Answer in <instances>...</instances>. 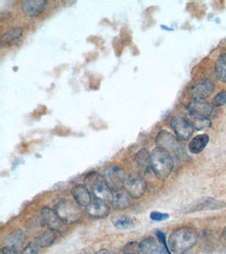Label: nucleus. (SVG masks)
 Listing matches in <instances>:
<instances>
[{"instance_id": "nucleus-8", "label": "nucleus", "mask_w": 226, "mask_h": 254, "mask_svg": "<svg viewBox=\"0 0 226 254\" xmlns=\"http://www.w3.org/2000/svg\"><path fill=\"white\" fill-rule=\"evenodd\" d=\"M170 126L176 136L182 140H187L193 134L194 131L193 125L184 117H174L170 122Z\"/></svg>"}, {"instance_id": "nucleus-31", "label": "nucleus", "mask_w": 226, "mask_h": 254, "mask_svg": "<svg viewBox=\"0 0 226 254\" xmlns=\"http://www.w3.org/2000/svg\"><path fill=\"white\" fill-rule=\"evenodd\" d=\"M156 234L158 238V240H159L160 241L162 242V244H163L164 247H165L166 250H167L168 254H171L169 251L168 246L167 245V244H166L165 236H164L163 232L160 231V230H156Z\"/></svg>"}, {"instance_id": "nucleus-2", "label": "nucleus", "mask_w": 226, "mask_h": 254, "mask_svg": "<svg viewBox=\"0 0 226 254\" xmlns=\"http://www.w3.org/2000/svg\"><path fill=\"white\" fill-rule=\"evenodd\" d=\"M150 166L158 179L164 180L173 170V159L167 150L156 147L150 154Z\"/></svg>"}, {"instance_id": "nucleus-34", "label": "nucleus", "mask_w": 226, "mask_h": 254, "mask_svg": "<svg viewBox=\"0 0 226 254\" xmlns=\"http://www.w3.org/2000/svg\"><path fill=\"white\" fill-rule=\"evenodd\" d=\"M109 251L108 250L106 249V248H103L102 250H99L98 252H97L96 254H108Z\"/></svg>"}, {"instance_id": "nucleus-26", "label": "nucleus", "mask_w": 226, "mask_h": 254, "mask_svg": "<svg viewBox=\"0 0 226 254\" xmlns=\"http://www.w3.org/2000/svg\"><path fill=\"white\" fill-rule=\"evenodd\" d=\"M192 117V121H190L193 125L194 129L197 130H205V129L209 128L212 126L211 121L210 119L202 118V117H195L193 116Z\"/></svg>"}, {"instance_id": "nucleus-28", "label": "nucleus", "mask_w": 226, "mask_h": 254, "mask_svg": "<svg viewBox=\"0 0 226 254\" xmlns=\"http://www.w3.org/2000/svg\"><path fill=\"white\" fill-rule=\"evenodd\" d=\"M212 104L215 107L224 106L226 104V91H222L216 95L212 99Z\"/></svg>"}, {"instance_id": "nucleus-22", "label": "nucleus", "mask_w": 226, "mask_h": 254, "mask_svg": "<svg viewBox=\"0 0 226 254\" xmlns=\"http://www.w3.org/2000/svg\"><path fill=\"white\" fill-rule=\"evenodd\" d=\"M113 225L118 230H130L134 228V220L126 214H116L111 218Z\"/></svg>"}, {"instance_id": "nucleus-1", "label": "nucleus", "mask_w": 226, "mask_h": 254, "mask_svg": "<svg viewBox=\"0 0 226 254\" xmlns=\"http://www.w3.org/2000/svg\"><path fill=\"white\" fill-rule=\"evenodd\" d=\"M198 234L194 228L184 226L172 232L168 238V246L174 254H184L197 244Z\"/></svg>"}, {"instance_id": "nucleus-27", "label": "nucleus", "mask_w": 226, "mask_h": 254, "mask_svg": "<svg viewBox=\"0 0 226 254\" xmlns=\"http://www.w3.org/2000/svg\"><path fill=\"white\" fill-rule=\"evenodd\" d=\"M123 252L125 254H142L140 244L137 242H130L124 246Z\"/></svg>"}, {"instance_id": "nucleus-15", "label": "nucleus", "mask_w": 226, "mask_h": 254, "mask_svg": "<svg viewBox=\"0 0 226 254\" xmlns=\"http://www.w3.org/2000/svg\"><path fill=\"white\" fill-rule=\"evenodd\" d=\"M71 192L75 201L80 206L86 207L92 201L90 192L84 184L76 185L73 187Z\"/></svg>"}, {"instance_id": "nucleus-32", "label": "nucleus", "mask_w": 226, "mask_h": 254, "mask_svg": "<svg viewBox=\"0 0 226 254\" xmlns=\"http://www.w3.org/2000/svg\"><path fill=\"white\" fill-rule=\"evenodd\" d=\"M1 254H20L19 253V250L15 249V248L7 247L4 246L1 250Z\"/></svg>"}, {"instance_id": "nucleus-35", "label": "nucleus", "mask_w": 226, "mask_h": 254, "mask_svg": "<svg viewBox=\"0 0 226 254\" xmlns=\"http://www.w3.org/2000/svg\"><path fill=\"white\" fill-rule=\"evenodd\" d=\"M222 236H223V238H224V240H225L226 241V226L225 228H224L223 232H222Z\"/></svg>"}, {"instance_id": "nucleus-25", "label": "nucleus", "mask_w": 226, "mask_h": 254, "mask_svg": "<svg viewBox=\"0 0 226 254\" xmlns=\"http://www.w3.org/2000/svg\"><path fill=\"white\" fill-rule=\"evenodd\" d=\"M135 161L138 168L147 171L150 166V153L146 148L141 149L135 157Z\"/></svg>"}, {"instance_id": "nucleus-18", "label": "nucleus", "mask_w": 226, "mask_h": 254, "mask_svg": "<svg viewBox=\"0 0 226 254\" xmlns=\"http://www.w3.org/2000/svg\"><path fill=\"white\" fill-rule=\"evenodd\" d=\"M210 138L207 134L197 135L192 138L188 144V148L192 154H200L204 150L209 142Z\"/></svg>"}, {"instance_id": "nucleus-19", "label": "nucleus", "mask_w": 226, "mask_h": 254, "mask_svg": "<svg viewBox=\"0 0 226 254\" xmlns=\"http://www.w3.org/2000/svg\"><path fill=\"white\" fill-rule=\"evenodd\" d=\"M225 202L214 199V198H207L202 201H199L197 204L193 206L191 211H198V210H212L221 209L225 207Z\"/></svg>"}, {"instance_id": "nucleus-9", "label": "nucleus", "mask_w": 226, "mask_h": 254, "mask_svg": "<svg viewBox=\"0 0 226 254\" xmlns=\"http://www.w3.org/2000/svg\"><path fill=\"white\" fill-rule=\"evenodd\" d=\"M156 144L158 148L164 149L168 152L172 151L178 153L182 148L176 137L165 130H162L158 132L156 137Z\"/></svg>"}, {"instance_id": "nucleus-36", "label": "nucleus", "mask_w": 226, "mask_h": 254, "mask_svg": "<svg viewBox=\"0 0 226 254\" xmlns=\"http://www.w3.org/2000/svg\"><path fill=\"white\" fill-rule=\"evenodd\" d=\"M161 28L163 29L167 30V31H172V29H170V28L166 27V26L161 25Z\"/></svg>"}, {"instance_id": "nucleus-29", "label": "nucleus", "mask_w": 226, "mask_h": 254, "mask_svg": "<svg viewBox=\"0 0 226 254\" xmlns=\"http://www.w3.org/2000/svg\"><path fill=\"white\" fill-rule=\"evenodd\" d=\"M39 246L35 242H30L27 244L20 254H38Z\"/></svg>"}, {"instance_id": "nucleus-13", "label": "nucleus", "mask_w": 226, "mask_h": 254, "mask_svg": "<svg viewBox=\"0 0 226 254\" xmlns=\"http://www.w3.org/2000/svg\"><path fill=\"white\" fill-rule=\"evenodd\" d=\"M47 5L45 0H23L21 3V9L25 15L36 17L43 13Z\"/></svg>"}, {"instance_id": "nucleus-10", "label": "nucleus", "mask_w": 226, "mask_h": 254, "mask_svg": "<svg viewBox=\"0 0 226 254\" xmlns=\"http://www.w3.org/2000/svg\"><path fill=\"white\" fill-rule=\"evenodd\" d=\"M41 216L44 220L45 224L48 226L49 229L57 232L63 233L65 232V224L59 217L56 211L52 208L45 206L41 209Z\"/></svg>"}, {"instance_id": "nucleus-4", "label": "nucleus", "mask_w": 226, "mask_h": 254, "mask_svg": "<svg viewBox=\"0 0 226 254\" xmlns=\"http://www.w3.org/2000/svg\"><path fill=\"white\" fill-rule=\"evenodd\" d=\"M55 211L65 224L78 222L82 216L80 206L69 198H61L55 205Z\"/></svg>"}, {"instance_id": "nucleus-23", "label": "nucleus", "mask_w": 226, "mask_h": 254, "mask_svg": "<svg viewBox=\"0 0 226 254\" xmlns=\"http://www.w3.org/2000/svg\"><path fill=\"white\" fill-rule=\"evenodd\" d=\"M219 242V238L214 232L206 230L202 232V244L204 249L209 251L216 250Z\"/></svg>"}, {"instance_id": "nucleus-17", "label": "nucleus", "mask_w": 226, "mask_h": 254, "mask_svg": "<svg viewBox=\"0 0 226 254\" xmlns=\"http://www.w3.org/2000/svg\"><path fill=\"white\" fill-rule=\"evenodd\" d=\"M23 36L21 28L15 27L3 34L1 37V45L5 47H13L18 43Z\"/></svg>"}, {"instance_id": "nucleus-12", "label": "nucleus", "mask_w": 226, "mask_h": 254, "mask_svg": "<svg viewBox=\"0 0 226 254\" xmlns=\"http://www.w3.org/2000/svg\"><path fill=\"white\" fill-rule=\"evenodd\" d=\"M86 212L89 216L94 219H103L108 216L110 208L104 200L94 198L86 206Z\"/></svg>"}, {"instance_id": "nucleus-6", "label": "nucleus", "mask_w": 226, "mask_h": 254, "mask_svg": "<svg viewBox=\"0 0 226 254\" xmlns=\"http://www.w3.org/2000/svg\"><path fill=\"white\" fill-rule=\"evenodd\" d=\"M124 188L131 197L140 198L146 193L147 183L138 173L133 172L126 176Z\"/></svg>"}, {"instance_id": "nucleus-7", "label": "nucleus", "mask_w": 226, "mask_h": 254, "mask_svg": "<svg viewBox=\"0 0 226 254\" xmlns=\"http://www.w3.org/2000/svg\"><path fill=\"white\" fill-rule=\"evenodd\" d=\"M188 110L191 116L208 119L217 112L213 105L204 99H192L188 103Z\"/></svg>"}, {"instance_id": "nucleus-11", "label": "nucleus", "mask_w": 226, "mask_h": 254, "mask_svg": "<svg viewBox=\"0 0 226 254\" xmlns=\"http://www.w3.org/2000/svg\"><path fill=\"white\" fill-rule=\"evenodd\" d=\"M215 90V85L209 79H202L191 88L192 99H205L211 96Z\"/></svg>"}, {"instance_id": "nucleus-14", "label": "nucleus", "mask_w": 226, "mask_h": 254, "mask_svg": "<svg viewBox=\"0 0 226 254\" xmlns=\"http://www.w3.org/2000/svg\"><path fill=\"white\" fill-rule=\"evenodd\" d=\"M140 245L142 254H168L162 242L152 237L142 240Z\"/></svg>"}, {"instance_id": "nucleus-21", "label": "nucleus", "mask_w": 226, "mask_h": 254, "mask_svg": "<svg viewBox=\"0 0 226 254\" xmlns=\"http://www.w3.org/2000/svg\"><path fill=\"white\" fill-rule=\"evenodd\" d=\"M57 232L49 229L35 238L34 242L39 247L46 248L50 247L56 241Z\"/></svg>"}, {"instance_id": "nucleus-16", "label": "nucleus", "mask_w": 226, "mask_h": 254, "mask_svg": "<svg viewBox=\"0 0 226 254\" xmlns=\"http://www.w3.org/2000/svg\"><path fill=\"white\" fill-rule=\"evenodd\" d=\"M26 239V233L23 230L16 229L9 233L3 242L7 247L19 250L24 244Z\"/></svg>"}, {"instance_id": "nucleus-20", "label": "nucleus", "mask_w": 226, "mask_h": 254, "mask_svg": "<svg viewBox=\"0 0 226 254\" xmlns=\"http://www.w3.org/2000/svg\"><path fill=\"white\" fill-rule=\"evenodd\" d=\"M112 204L113 208L118 210H124L130 207L131 200L128 192L120 191L113 192Z\"/></svg>"}, {"instance_id": "nucleus-3", "label": "nucleus", "mask_w": 226, "mask_h": 254, "mask_svg": "<svg viewBox=\"0 0 226 254\" xmlns=\"http://www.w3.org/2000/svg\"><path fill=\"white\" fill-rule=\"evenodd\" d=\"M85 186L94 198L112 202L113 192L109 188L103 175L98 172H91L85 176Z\"/></svg>"}, {"instance_id": "nucleus-24", "label": "nucleus", "mask_w": 226, "mask_h": 254, "mask_svg": "<svg viewBox=\"0 0 226 254\" xmlns=\"http://www.w3.org/2000/svg\"><path fill=\"white\" fill-rule=\"evenodd\" d=\"M215 75L218 80L226 83V53L222 54L216 61Z\"/></svg>"}, {"instance_id": "nucleus-33", "label": "nucleus", "mask_w": 226, "mask_h": 254, "mask_svg": "<svg viewBox=\"0 0 226 254\" xmlns=\"http://www.w3.org/2000/svg\"><path fill=\"white\" fill-rule=\"evenodd\" d=\"M76 254H96V253H95L94 250L92 249V248H86L81 250L80 251Z\"/></svg>"}, {"instance_id": "nucleus-30", "label": "nucleus", "mask_w": 226, "mask_h": 254, "mask_svg": "<svg viewBox=\"0 0 226 254\" xmlns=\"http://www.w3.org/2000/svg\"><path fill=\"white\" fill-rule=\"evenodd\" d=\"M151 219L154 221H164L169 218V214L166 213H161V212L153 211L150 214Z\"/></svg>"}, {"instance_id": "nucleus-5", "label": "nucleus", "mask_w": 226, "mask_h": 254, "mask_svg": "<svg viewBox=\"0 0 226 254\" xmlns=\"http://www.w3.org/2000/svg\"><path fill=\"white\" fill-rule=\"evenodd\" d=\"M103 176L113 192L120 191L124 188L126 175L121 167L111 164L104 169Z\"/></svg>"}]
</instances>
